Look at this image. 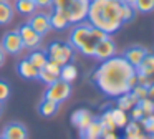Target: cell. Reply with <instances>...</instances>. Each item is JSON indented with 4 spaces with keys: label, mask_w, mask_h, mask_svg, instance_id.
I'll use <instances>...</instances> for the list:
<instances>
[{
    "label": "cell",
    "mask_w": 154,
    "mask_h": 139,
    "mask_svg": "<svg viewBox=\"0 0 154 139\" xmlns=\"http://www.w3.org/2000/svg\"><path fill=\"white\" fill-rule=\"evenodd\" d=\"M136 75V68L124 60V56H111L100 63L93 73V81L109 98H118L123 93H129V78Z\"/></svg>",
    "instance_id": "obj_1"
},
{
    "label": "cell",
    "mask_w": 154,
    "mask_h": 139,
    "mask_svg": "<svg viewBox=\"0 0 154 139\" xmlns=\"http://www.w3.org/2000/svg\"><path fill=\"white\" fill-rule=\"evenodd\" d=\"M134 12L133 5H128L123 0H90L88 7V23L94 28L104 32L106 35H113L133 20Z\"/></svg>",
    "instance_id": "obj_2"
},
{
    "label": "cell",
    "mask_w": 154,
    "mask_h": 139,
    "mask_svg": "<svg viewBox=\"0 0 154 139\" xmlns=\"http://www.w3.org/2000/svg\"><path fill=\"white\" fill-rule=\"evenodd\" d=\"M108 36L104 32L94 28L90 23H76L73 26V30L70 32V45L75 50H78L80 53H83L85 56H91L94 55V48H96V43Z\"/></svg>",
    "instance_id": "obj_3"
},
{
    "label": "cell",
    "mask_w": 154,
    "mask_h": 139,
    "mask_svg": "<svg viewBox=\"0 0 154 139\" xmlns=\"http://www.w3.org/2000/svg\"><path fill=\"white\" fill-rule=\"evenodd\" d=\"M48 60L57 63L58 66H63L70 63L75 56V48L70 45V42H51L45 50Z\"/></svg>",
    "instance_id": "obj_4"
},
{
    "label": "cell",
    "mask_w": 154,
    "mask_h": 139,
    "mask_svg": "<svg viewBox=\"0 0 154 139\" xmlns=\"http://www.w3.org/2000/svg\"><path fill=\"white\" fill-rule=\"evenodd\" d=\"M88 7H90V0H70L63 8H60V12L66 17L70 25H76L86 20Z\"/></svg>",
    "instance_id": "obj_5"
},
{
    "label": "cell",
    "mask_w": 154,
    "mask_h": 139,
    "mask_svg": "<svg viewBox=\"0 0 154 139\" xmlns=\"http://www.w3.org/2000/svg\"><path fill=\"white\" fill-rule=\"evenodd\" d=\"M71 94V85L63 79H57L55 83L48 85L47 91H45V98L50 99V101H55V103H63L70 98Z\"/></svg>",
    "instance_id": "obj_6"
},
{
    "label": "cell",
    "mask_w": 154,
    "mask_h": 139,
    "mask_svg": "<svg viewBox=\"0 0 154 139\" xmlns=\"http://www.w3.org/2000/svg\"><path fill=\"white\" fill-rule=\"evenodd\" d=\"M2 48H4L5 53H10V55H17V53H20L23 50V42H22L17 30H10V32H7L4 35Z\"/></svg>",
    "instance_id": "obj_7"
},
{
    "label": "cell",
    "mask_w": 154,
    "mask_h": 139,
    "mask_svg": "<svg viewBox=\"0 0 154 139\" xmlns=\"http://www.w3.org/2000/svg\"><path fill=\"white\" fill-rule=\"evenodd\" d=\"M116 55V45L111 40V36H104L101 42L96 43V48H94V55L93 58H96L98 61H104V60L111 58V56Z\"/></svg>",
    "instance_id": "obj_8"
},
{
    "label": "cell",
    "mask_w": 154,
    "mask_h": 139,
    "mask_svg": "<svg viewBox=\"0 0 154 139\" xmlns=\"http://www.w3.org/2000/svg\"><path fill=\"white\" fill-rule=\"evenodd\" d=\"M28 25L38 33V35H47L51 30V23H50V15L45 12H35L33 15H30V20H28Z\"/></svg>",
    "instance_id": "obj_9"
},
{
    "label": "cell",
    "mask_w": 154,
    "mask_h": 139,
    "mask_svg": "<svg viewBox=\"0 0 154 139\" xmlns=\"http://www.w3.org/2000/svg\"><path fill=\"white\" fill-rule=\"evenodd\" d=\"M17 32H18V35H20L22 42H23V46H27V48H38V46H40L42 35H38L28 23H23Z\"/></svg>",
    "instance_id": "obj_10"
},
{
    "label": "cell",
    "mask_w": 154,
    "mask_h": 139,
    "mask_svg": "<svg viewBox=\"0 0 154 139\" xmlns=\"http://www.w3.org/2000/svg\"><path fill=\"white\" fill-rule=\"evenodd\" d=\"M60 68L61 66H58L57 63L48 60L43 68L38 71V79H42V81L47 83V85H51V83H55L57 79H60Z\"/></svg>",
    "instance_id": "obj_11"
},
{
    "label": "cell",
    "mask_w": 154,
    "mask_h": 139,
    "mask_svg": "<svg viewBox=\"0 0 154 139\" xmlns=\"http://www.w3.org/2000/svg\"><path fill=\"white\" fill-rule=\"evenodd\" d=\"M93 119H94L93 113H91L90 109H76V111L71 114V122H73L75 128L80 129V132L83 131V129L86 128Z\"/></svg>",
    "instance_id": "obj_12"
},
{
    "label": "cell",
    "mask_w": 154,
    "mask_h": 139,
    "mask_svg": "<svg viewBox=\"0 0 154 139\" xmlns=\"http://www.w3.org/2000/svg\"><path fill=\"white\" fill-rule=\"evenodd\" d=\"M4 136L7 139H27L28 132L27 128L20 122H8L4 128Z\"/></svg>",
    "instance_id": "obj_13"
},
{
    "label": "cell",
    "mask_w": 154,
    "mask_h": 139,
    "mask_svg": "<svg viewBox=\"0 0 154 139\" xmlns=\"http://www.w3.org/2000/svg\"><path fill=\"white\" fill-rule=\"evenodd\" d=\"M147 55V50L144 48V46H131V48H128L126 51H124V60H126L129 65H133L134 68H136L137 65H139L141 61H143V58Z\"/></svg>",
    "instance_id": "obj_14"
},
{
    "label": "cell",
    "mask_w": 154,
    "mask_h": 139,
    "mask_svg": "<svg viewBox=\"0 0 154 139\" xmlns=\"http://www.w3.org/2000/svg\"><path fill=\"white\" fill-rule=\"evenodd\" d=\"M101 136H103V126H101L100 119H93L81 131V137L83 139H101Z\"/></svg>",
    "instance_id": "obj_15"
},
{
    "label": "cell",
    "mask_w": 154,
    "mask_h": 139,
    "mask_svg": "<svg viewBox=\"0 0 154 139\" xmlns=\"http://www.w3.org/2000/svg\"><path fill=\"white\" fill-rule=\"evenodd\" d=\"M15 8L8 0H0V25H7L14 20Z\"/></svg>",
    "instance_id": "obj_16"
},
{
    "label": "cell",
    "mask_w": 154,
    "mask_h": 139,
    "mask_svg": "<svg viewBox=\"0 0 154 139\" xmlns=\"http://www.w3.org/2000/svg\"><path fill=\"white\" fill-rule=\"evenodd\" d=\"M38 71H40V70L35 68V66L28 61V58L22 60V61L18 63V73H20L25 79H38Z\"/></svg>",
    "instance_id": "obj_17"
},
{
    "label": "cell",
    "mask_w": 154,
    "mask_h": 139,
    "mask_svg": "<svg viewBox=\"0 0 154 139\" xmlns=\"http://www.w3.org/2000/svg\"><path fill=\"white\" fill-rule=\"evenodd\" d=\"M124 128H126L124 129V139H144L146 137L143 132V128H141V124L137 121H129Z\"/></svg>",
    "instance_id": "obj_18"
},
{
    "label": "cell",
    "mask_w": 154,
    "mask_h": 139,
    "mask_svg": "<svg viewBox=\"0 0 154 139\" xmlns=\"http://www.w3.org/2000/svg\"><path fill=\"white\" fill-rule=\"evenodd\" d=\"M50 23H51V28L55 30H66L70 26V22L60 10H53L50 13Z\"/></svg>",
    "instance_id": "obj_19"
},
{
    "label": "cell",
    "mask_w": 154,
    "mask_h": 139,
    "mask_svg": "<svg viewBox=\"0 0 154 139\" xmlns=\"http://www.w3.org/2000/svg\"><path fill=\"white\" fill-rule=\"evenodd\" d=\"M76 78H78V68L73 63H66V65H63L60 68V79H63V81L71 85Z\"/></svg>",
    "instance_id": "obj_20"
},
{
    "label": "cell",
    "mask_w": 154,
    "mask_h": 139,
    "mask_svg": "<svg viewBox=\"0 0 154 139\" xmlns=\"http://www.w3.org/2000/svg\"><path fill=\"white\" fill-rule=\"evenodd\" d=\"M116 99H118V101H116V104H118L116 108L123 109V111H131V108L139 103L133 94H131V93H123V94H119Z\"/></svg>",
    "instance_id": "obj_21"
},
{
    "label": "cell",
    "mask_w": 154,
    "mask_h": 139,
    "mask_svg": "<svg viewBox=\"0 0 154 139\" xmlns=\"http://www.w3.org/2000/svg\"><path fill=\"white\" fill-rule=\"evenodd\" d=\"M154 71V53H149L143 58V61L136 66V75H147V73Z\"/></svg>",
    "instance_id": "obj_22"
},
{
    "label": "cell",
    "mask_w": 154,
    "mask_h": 139,
    "mask_svg": "<svg viewBox=\"0 0 154 139\" xmlns=\"http://www.w3.org/2000/svg\"><path fill=\"white\" fill-rule=\"evenodd\" d=\"M58 103H55V101H50V99H47V98H43V101L38 104V111H40V114L42 116H45V118H51L53 114H57V111H58Z\"/></svg>",
    "instance_id": "obj_23"
},
{
    "label": "cell",
    "mask_w": 154,
    "mask_h": 139,
    "mask_svg": "<svg viewBox=\"0 0 154 139\" xmlns=\"http://www.w3.org/2000/svg\"><path fill=\"white\" fill-rule=\"evenodd\" d=\"M14 8H17L18 13H22V15H33L35 12H37V3L33 2V0H17V3H15Z\"/></svg>",
    "instance_id": "obj_24"
},
{
    "label": "cell",
    "mask_w": 154,
    "mask_h": 139,
    "mask_svg": "<svg viewBox=\"0 0 154 139\" xmlns=\"http://www.w3.org/2000/svg\"><path fill=\"white\" fill-rule=\"evenodd\" d=\"M28 61H30L37 70H42L45 66V63L48 61V56L43 50H33V51L30 53V56H28Z\"/></svg>",
    "instance_id": "obj_25"
},
{
    "label": "cell",
    "mask_w": 154,
    "mask_h": 139,
    "mask_svg": "<svg viewBox=\"0 0 154 139\" xmlns=\"http://www.w3.org/2000/svg\"><path fill=\"white\" fill-rule=\"evenodd\" d=\"M111 111V116H113V121L114 124H116L118 129H123L124 126L129 122V116L126 114V111H123V109L119 108H114V109H109Z\"/></svg>",
    "instance_id": "obj_26"
},
{
    "label": "cell",
    "mask_w": 154,
    "mask_h": 139,
    "mask_svg": "<svg viewBox=\"0 0 154 139\" xmlns=\"http://www.w3.org/2000/svg\"><path fill=\"white\" fill-rule=\"evenodd\" d=\"M100 122H101V126H103V131H116L118 129L116 124H114V121H113V116H111L109 109H106V111L101 114Z\"/></svg>",
    "instance_id": "obj_27"
},
{
    "label": "cell",
    "mask_w": 154,
    "mask_h": 139,
    "mask_svg": "<svg viewBox=\"0 0 154 139\" xmlns=\"http://www.w3.org/2000/svg\"><path fill=\"white\" fill-rule=\"evenodd\" d=\"M133 8L137 10V12H141V13L154 12V0H136Z\"/></svg>",
    "instance_id": "obj_28"
},
{
    "label": "cell",
    "mask_w": 154,
    "mask_h": 139,
    "mask_svg": "<svg viewBox=\"0 0 154 139\" xmlns=\"http://www.w3.org/2000/svg\"><path fill=\"white\" fill-rule=\"evenodd\" d=\"M139 124H141V128H143L149 136H154V114L144 116V118L139 121Z\"/></svg>",
    "instance_id": "obj_29"
},
{
    "label": "cell",
    "mask_w": 154,
    "mask_h": 139,
    "mask_svg": "<svg viewBox=\"0 0 154 139\" xmlns=\"http://www.w3.org/2000/svg\"><path fill=\"white\" fill-rule=\"evenodd\" d=\"M129 93L137 99V101H143V99L147 98V88H146V86H143V85H136Z\"/></svg>",
    "instance_id": "obj_30"
},
{
    "label": "cell",
    "mask_w": 154,
    "mask_h": 139,
    "mask_svg": "<svg viewBox=\"0 0 154 139\" xmlns=\"http://www.w3.org/2000/svg\"><path fill=\"white\" fill-rule=\"evenodd\" d=\"M137 85H143L146 88L154 85V71L147 73V75H137Z\"/></svg>",
    "instance_id": "obj_31"
},
{
    "label": "cell",
    "mask_w": 154,
    "mask_h": 139,
    "mask_svg": "<svg viewBox=\"0 0 154 139\" xmlns=\"http://www.w3.org/2000/svg\"><path fill=\"white\" fill-rule=\"evenodd\" d=\"M8 96H10V85L7 81H2L0 79V103L4 104L8 99Z\"/></svg>",
    "instance_id": "obj_32"
},
{
    "label": "cell",
    "mask_w": 154,
    "mask_h": 139,
    "mask_svg": "<svg viewBox=\"0 0 154 139\" xmlns=\"http://www.w3.org/2000/svg\"><path fill=\"white\" fill-rule=\"evenodd\" d=\"M137 104L141 106V109H143L144 116H149V114H154V103L151 101V99H143V101H139Z\"/></svg>",
    "instance_id": "obj_33"
},
{
    "label": "cell",
    "mask_w": 154,
    "mask_h": 139,
    "mask_svg": "<svg viewBox=\"0 0 154 139\" xmlns=\"http://www.w3.org/2000/svg\"><path fill=\"white\" fill-rule=\"evenodd\" d=\"M143 118H144V113H143V109H141V106L139 104L133 106V108H131V121H137V122H139Z\"/></svg>",
    "instance_id": "obj_34"
},
{
    "label": "cell",
    "mask_w": 154,
    "mask_h": 139,
    "mask_svg": "<svg viewBox=\"0 0 154 139\" xmlns=\"http://www.w3.org/2000/svg\"><path fill=\"white\" fill-rule=\"evenodd\" d=\"M101 139H119V136L116 134V131H103Z\"/></svg>",
    "instance_id": "obj_35"
},
{
    "label": "cell",
    "mask_w": 154,
    "mask_h": 139,
    "mask_svg": "<svg viewBox=\"0 0 154 139\" xmlns=\"http://www.w3.org/2000/svg\"><path fill=\"white\" fill-rule=\"evenodd\" d=\"M37 3V7H42V8H47V7H51V0H33Z\"/></svg>",
    "instance_id": "obj_36"
},
{
    "label": "cell",
    "mask_w": 154,
    "mask_h": 139,
    "mask_svg": "<svg viewBox=\"0 0 154 139\" xmlns=\"http://www.w3.org/2000/svg\"><path fill=\"white\" fill-rule=\"evenodd\" d=\"M147 99H151V101L154 103V85L147 88Z\"/></svg>",
    "instance_id": "obj_37"
},
{
    "label": "cell",
    "mask_w": 154,
    "mask_h": 139,
    "mask_svg": "<svg viewBox=\"0 0 154 139\" xmlns=\"http://www.w3.org/2000/svg\"><path fill=\"white\" fill-rule=\"evenodd\" d=\"M4 63H5V51L2 48V45H0V68L4 66Z\"/></svg>",
    "instance_id": "obj_38"
},
{
    "label": "cell",
    "mask_w": 154,
    "mask_h": 139,
    "mask_svg": "<svg viewBox=\"0 0 154 139\" xmlns=\"http://www.w3.org/2000/svg\"><path fill=\"white\" fill-rule=\"evenodd\" d=\"M124 3H128V5H134V2H136V0H123Z\"/></svg>",
    "instance_id": "obj_39"
},
{
    "label": "cell",
    "mask_w": 154,
    "mask_h": 139,
    "mask_svg": "<svg viewBox=\"0 0 154 139\" xmlns=\"http://www.w3.org/2000/svg\"><path fill=\"white\" fill-rule=\"evenodd\" d=\"M0 139H7V137H5V136H4V134H2V136H0Z\"/></svg>",
    "instance_id": "obj_40"
},
{
    "label": "cell",
    "mask_w": 154,
    "mask_h": 139,
    "mask_svg": "<svg viewBox=\"0 0 154 139\" xmlns=\"http://www.w3.org/2000/svg\"><path fill=\"white\" fill-rule=\"evenodd\" d=\"M0 114H2V103H0Z\"/></svg>",
    "instance_id": "obj_41"
}]
</instances>
